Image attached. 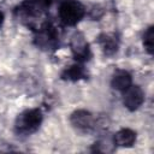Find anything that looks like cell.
Here are the masks:
<instances>
[{
  "instance_id": "3957f363",
  "label": "cell",
  "mask_w": 154,
  "mask_h": 154,
  "mask_svg": "<svg viewBox=\"0 0 154 154\" xmlns=\"http://www.w3.org/2000/svg\"><path fill=\"white\" fill-rule=\"evenodd\" d=\"M123 96V103L129 111L137 109L144 101V93L138 85H130L128 89H125Z\"/></svg>"
},
{
  "instance_id": "7a4b0ae2",
  "label": "cell",
  "mask_w": 154,
  "mask_h": 154,
  "mask_svg": "<svg viewBox=\"0 0 154 154\" xmlns=\"http://www.w3.org/2000/svg\"><path fill=\"white\" fill-rule=\"evenodd\" d=\"M42 123V113L38 108L26 109L20 113L16 120V130L19 134L29 135L38 129Z\"/></svg>"
},
{
  "instance_id": "5b68a950",
  "label": "cell",
  "mask_w": 154,
  "mask_h": 154,
  "mask_svg": "<svg viewBox=\"0 0 154 154\" xmlns=\"http://www.w3.org/2000/svg\"><path fill=\"white\" fill-rule=\"evenodd\" d=\"M70 122L73 125V128H76L79 131H89L95 126V120L93 114L85 109L75 111L71 114Z\"/></svg>"
},
{
  "instance_id": "7c38bea8",
  "label": "cell",
  "mask_w": 154,
  "mask_h": 154,
  "mask_svg": "<svg viewBox=\"0 0 154 154\" xmlns=\"http://www.w3.org/2000/svg\"><path fill=\"white\" fill-rule=\"evenodd\" d=\"M32 1H34L35 6H43V7H46V6H49L54 0H32Z\"/></svg>"
},
{
  "instance_id": "4fadbf2b",
  "label": "cell",
  "mask_w": 154,
  "mask_h": 154,
  "mask_svg": "<svg viewBox=\"0 0 154 154\" xmlns=\"http://www.w3.org/2000/svg\"><path fill=\"white\" fill-rule=\"evenodd\" d=\"M2 22H4V14H2V12L0 11V26L2 25Z\"/></svg>"
},
{
  "instance_id": "6da1fadb",
  "label": "cell",
  "mask_w": 154,
  "mask_h": 154,
  "mask_svg": "<svg viewBox=\"0 0 154 154\" xmlns=\"http://www.w3.org/2000/svg\"><path fill=\"white\" fill-rule=\"evenodd\" d=\"M84 14V6L77 0H64L59 6V17L66 25H76Z\"/></svg>"
},
{
  "instance_id": "ba28073f",
  "label": "cell",
  "mask_w": 154,
  "mask_h": 154,
  "mask_svg": "<svg viewBox=\"0 0 154 154\" xmlns=\"http://www.w3.org/2000/svg\"><path fill=\"white\" fill-rule=\"evenodd\" d=\"M131 84H132L131 75L128 71H125V70H118V71H116L114 75H113V77H112V81H111L112 88H114L116 90H120V91H124Z\"/></svg>"
},
{
  "instance_id": "30bf717a",
  "label": "cell",
  "mask_w": 154,
  "mask_h": 154,
  "mask_svg": "<svg viewBox=\"0 0 154 154\" xmlns=\"http://www.w3.org/2000/svg\"><path fill=\"white\" fill-rule=\"evenodd\" d=\"M84 76H85V70L79 64L71 65L61 73V77L67 81H78L81 78H84Z\"/></svg>"
},
{
  "instance_id": "8992f818",
  "label": "cell",
  "mask_w": 154,
  "mask_h": 154,
  "mask_svg": "<svg viewBox=\"0 0 154 154\" xmlns=\"http://www.w3.org/2000/svg\"><path fill=\"white\" fill-rule=\"evenodd\" d=\"M41 29L42 30H40L37 38H36L37 45L45 49H49V48L55 47V45L58 42V36H57L55 29L49 24H46Z\"/></svg>"
},
{
  "instance_id": "8fae6325",
  "label": "cell",
  "mask_w": 154,
  "mask_h": 154,
  "mask_svg": "<svg viewBox=\"0 0 154 154\" xmlns=\"http://www.w3.org/2000/svg\"><path fill=\"white\" fill-rule=\"evenodd\" d=\"M143 46L146 48V51L149 54H153L154 51V28L149 26L144 34H143Z\"/></svg>"
},
{
  "instance_id": "277c9868",
  "label": "cell",
  "mask_w": 154,
  "mask_h": 154,
  "mask_svg": "<svg viewBox=\"0 0 154 154\" xmlns=\"http://www.w3.org/2000/svg\"><path fill=\"white\" fill-rule=\"evenodd\" d=\"M71 51L73 53V57L78 61H85L90 57V49L89 45L81 32H76L71 38Z\"/></svg>"
},
{
  "instance_id": "52a82bcc",
  "label": "cell",
  "mask_w": 154,
  "mask_h": 154,
  "mask_svg": "<svg viewBox=\"0 0 154 154\" xmlns=\"http://www.w3.org/2000/svg\"><path fill=\"white\" fill-rule=\"evenodd\" d=\"M136 142V132L131 129H120L113 137V143L119 147H132Z\"/></svg>"
},
{
  "instance_id": "9c48e42d",
  "label": "cell",
  "mask_w": 154,
  "mask_h": 154,
  "mask_svg": "<svg viewBox=\"0 0 154 154\" xmlns=\"http://www.w3.org/2000/svg\"><path fill=\"white\" fill-rule=\"evenodd\" d=\"M99 43L106 55H113L118 51V40L113 34H102L99 36Z\"/></svg>"
}]
</instances>
